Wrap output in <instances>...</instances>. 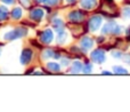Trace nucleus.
<instances>
[{"label": "nucleus", "mask_w": 130, "mask_h": 112, "mask_svg": "<svg viewBox=\"0 0 130 112\" xmlns=\"http://www.w3.org/2000/svg\"><path fill=\"white\" fill-rule=\"evenodd\" d=\"M27 36V29L26 27H15V29L10 30V31L6 32L4 36V39L6 41H14L17 39L24 38Z\"/></svg>", "instance_id": "1"}, {"label": "nucleus", "mask_w": 130, "mask_h": 112, "mask_svg": "<svg viewBox=\"0 0 130 112\" xmlns=\"http://www.w3.org/2000/svg\"><path fill=\"white\" fill-rule=\"evenodd\" d=\"M9 15H10V11L8 10V8L1 5L0 6V22H6L9 18Z\"/></svg>", "instance_id": "15"}, {"label": "nucleus", "mask_w": 130, "mask_h": 112, "mask_svg": "<svg viewBox=\"0 0 130 112\" xmlns=\"http://www.w3.org/2000/svg\"><path fill=\"white\" fill-rule=\"evenodd\" d=\"M61 0H43V4L48 7H55V6H58Z\"/></svg>", "instance_id": "20"}, {"label": "nucleus", "mask_w": 130, "mask_h": 112, "mask_svg": "<svg viewBox=\"0 0 130 112\" xmlns=\"http://www.w3.org/2000/svg\"><path fill=\"white\" fill-rule=\"evenodd\" d=\"M82 72L83 73H91L92 72V64L89 62V61H86V62L83 63Z\"/></svg>", "instance_id": "19"}, {"label": "nucleus", "mask_w": 130, "mask_h": 112, "mask_svg": "<svg viewBox=\"0 0 130 112\" xmlns=\"http://www.w3.org/2000/svg\"><path fill=\"white\" fill-rule=\"evenodd\" d=\"M126 33H127V38H128V40L130 41V27H128V29H127Z\"/></svg>", "instance_id": "27"}, {"label": "nucleus", "mask_w": 130, "mask_h": 112, "mask_svg": "<svg viewBox=\"0 0 130 112\" xmlns=\"http://www.w3.org/2000/svg\"><path fill=\"white\" fill-rule=\"evenodd\" d=\"M1 52H2V48H1V45H0V54H1Z\"/></svg>", "instance_id": "31"}, {"label": "nucleus", "mask_w": 130, "mask_h": 112, "mask_svg": "<svg viewBox=\"0 0 130 112\" xmlns=\"http://www.w3.org/2000/svg\"><path fill=\"white\" fill-rule=\"evenodd\" d=\"M32 58H33V50L31 48H24L22 50V54H21L20 61L22 65H27L31 63Z\"/></svg>", "instance_id": "9"}, {"label": "nucleus", "mask_w": 130, "mask_h": 112, "mask_svg": "<svg viewBox=\"0 0 130 112\" xmlns=\"http://www.w3.org/2000/svg\"><path fill=\"white\" fill-rule=\"evenodd\" d=\"M45 16V10L40 7H34V8H31L29 13V17L30 20H32L33 22H41V20Z\"/></svg>", "instance_id": "8"}, {"label": "nucleus", "mask_w": 130, "mask_h": 112, "mask_svg": "<svg viewBox=\"0 0 130 112\" xmlns=\"http://www.w3.org/2000/svg\"><path fill=\"white\" fill-rule=\"evenodd\" d=\"M95 40L92 38H90L89 36H83L82 38L80 39V43H79V46H80V49L82 53H87L94 47Z\"/></svg>", "instance_id": "7"}, {"label": "nucleus", "mask_w": 130, "mask_h": 112, "mask_svg": "<svg viewBox=\"0 0 130 112\" xmlns=\"http://www.w3.org/2000/svg\"><path fill=\"white\" fill-rule=\"evenodd\" d=\"M65 1H66V4H67V5H73L74 2L76 1V0H65Z\"/></svg>", "instance_id": "28"}, {"label": "nucleus", "mask_w": 130, "mask_h": 112, "mask_svg": "<svg viewBox=\"0 0 130 112\" xmlns=\"http://www.w3.org/2000/svg\"><path fill=\"white\" fill-rule=\"evenodd\" d=\"M1 2H4L5 5H14L16 0H1Z\"/></svg>", "instance_id": "26"}, {"label": "nucleus", "mask_w": 130, "mask_h": 112, "mask_svg": "<svg viewBox=\"0 0 130 112\" xmlns=\"http://www.w3.org/2000/svg\"><path fill=\"white\" fill-rule=\"evenodd\" d=\"M122 16L124 18H129L130 20V7H124L122 9Z\"/></svg>", "instance_id": "21"}, {"label": "nucleus", "mask_w": 130, "mask_h": 112, "mask_svg": "<svg viewBox=\"0 0 130 112\" xmlns=\"http://www.w3.org/2000/svg\"><path fill=\"white\" fill-rule=\"evenodd\" d=\"M36 4H43V0H34Z\"/></svg>", "instance_id": "29"}, {"label": "nucleus", "mask_w": 130, "mask_h": 112, "mask_svg": "<svg viewBox=\"0 0 130 112\" xmlns=\"http://www.w3.org/2000/svg\"><path fill=\"white\" fill-rule=\"evenodd\" d=\"M41 57L43 60H49V58H54V60H59L62 58V55L59 52L55 49H52V48H45L41 53Z\"/></svg>", "instance_id": "10"}, {"label": "nucleus", "mask_w": 130, "mask_h": 112, "mask_svg": "<svg viewBox=\"0 0 130 112\" xmlns=\"http://www.w3.org/2000/svg\"><path fill=\"white\" fill-rule=\"evenodd\" d=\"M69 64H70V57L62 58V65L61 66H67Z\"/></svg>", "instance_id": "24"}, {"label": "nucleus", "mask_w": 130, "mask_h": 112, "mask_svg": "<svg viewBox=\"0 0 130 112\" xmlns=\"http://www.w3.org/2000/svg\"><path fill=\"white\" fill-rule=\"evenodd\" d=\"M122 60H123L124 62L127 63V64H129V65H130V54L123 55V56H122Z\"/></svg>", "instance_id": "25"}, {"label": "nucleus", "mask_w": 130, "mask_h": 112, "mask_svg": "<svg viewBox=\"0 0 130 112\" xmlns=\"http://www.w3.org/2000/svg\"><path fill=\"white\" fill-rule=\"evenodd\" d=\"M112 56L115 58V60H120V58H122L123 54H122L120 50H118V52H112Z\"/></svg>", "instance_id": "23"}, {"label": "nucleus", "mask_w": 130, "mask_h": 112, "mask_svg": "<svg viewBox=\"0 0 130 112\" xmlns=\"http://www.w3.org/2000/svg\"><path fill=\"white\" fill-rule=\"evenodd\" d=\"M128 70L124 69L123 66H120V65H114L113 66V73L115 74H128Z\"/></svg>", "instance_id": "18"}, {"label": "nucleus", "mask_w": 130, "mask_h": 112, "mask_svg": "<svg viewBox=\"0 0 130 112\" xmlns=\"http://www.w3.org/2000/svg\"><path fill=\"white\" fill-rule=\"evenodd\" d=\"M86 13L80 9H75V10H71L67 14V20L72 23V24H80L85 21Z\"/></svg>", "instance_id": "4"}, {"label": "nucleus", "mask_w": 130, "mask_h": 112, "mask_svg": "<svg viewBox=\"0 0 130 112\" xmlns=\"http://www.w3.org/2000/svg\"><path fill=\"white\" fill-rule=\"evenodd\" d=\"M67 37H69V34H67V32H65V30L58 32L56 36V43L58 44V45H64L67 41Z\"/></svg>", "instance_id": "16"}, {"label": "nucleus", "mask_w": 130, "mask_h": 112, "mask_svg": "<svg viewBox=\"0 0 130 112\" xmlns=\"http://www.w3.org/2000/svg\"><path fill=\"white\" fill-rule=\"evenodd\" d=\"M61 64H58V63L56 62H47L46 63V70H47L48 72H50V73H58V72H61Z\"/></svg>", "instance_id": "13"}, {"label": "nucleus", "mask_w": 130, "mask_h": 112, "mask_svg": "<svg viewBox=\"0 0 130 112\" xmlns=\"http://www.w3.org/2000/svg\"><path fill=\"white\" fill-rule=\"evenodd\" d=\"M39 41L43 45H50L54 41V32L52 29H45L39 32Z\"/></svg>", "instance_id": "6"}, {"label": "nucleus", "mask_w": 130, "mask_h": 112, "mask_svg": "<svg viewBox=\"0 0 130 112\" xmlns=\"http://www.w3.org/2000/svg\"><path fill=\"white\" fill-rule=\"evenodd\" d=\"M82 67H83V63L81 61H73L71 64V69H70V72L74 74H78L82 72Z\"/></svg>", "instance_id": "14"}, {"label": "nucleus", "mask_w": 130, "mask_h": 112, "mask_svg": "<svg viewBox=\"0 0 130 112\" xmlns=\"http://www.w3.org/2000/svg\"><path fill=\"white\" fill-rule=\"evenodd\" d=\"M102 74H111V72H108V71H102Z\"/></svg>", "instance_id": "30"}, {"label": "nucleus", "mask_w": 130, "mask_h": 112, "mask_svg": "<svg viewBox=\"0 0 130 112\" xmlns=\"http://www.w3.org/2000/svg\"><path fill=\"white\" fill-rule=\"evenodd\" d=\"M96 6L97 0H80V7L85 10H91V9L96 8Z\"/></svg>", "instance_id": "11"}, {"label": "nucleus", "mask_w": 130, "mask_h": 112, "mask_svg": "<svg viewBox=\"0 0 130 112\" xmlns=\"http://www.w3.org/2000/svg\"><path fill=\"white\" fill-rule=\"evenodd\" d=\"M18 2H20L23 7H25V8H29V7L31 6V0H18Z\"/></svg>", "instance_id": "22"}, {"label": "nucleus", "mask_w": 130, "mask_h": 112, "mask_svg": "<svg viewBox=\"0 0 130 112\" xmlns=\"http://www.w3.org/2000/svg\"><path fill=\"white\" fill-rule=\"evenodd\" d=\"M122 29H123V27L120 26L115 21H110V22H107L103 27H102V33L119 36V34L122 33Z\"/></svg>", "instance_id": "2"}, {"label": "nucleus", "mask_w": 130, "mask_h": 112, "mask_svg": "<svg viewBox=\"0 0 130 112\" xmlns=\"http://www.w3.org/2000/svg\"><path fill=\"white\" fill-rule=\"evenodd\" d=\"M52 24H53L54 30L56 31V33L65 30V22L62 18H54V20L52 21Z\"/></svg>", "instance_id": "12"}, {"label": "nucleus", "mask_w": 130, "mask_h": 112, "mask_svg": "<svg viewBox=\"0 0 130 112\" xmlns=\"http://www.w3.org/2000/svg\"><path fill=\"white\" fill-rule=\"evenodd\" d=\"M90 61H91L92 63H96V64H103L106 61L105 50L102 49V48L94 49L90 53Z\"/></svg>", "instance_id": "5"}, {"label": "nucleus", "mask_w": 130, "mask_h": 112, "mask_svg": "<svg viewBox=\"0 0 130 112\" xmlns=\"http://www.w3.org/2000/svg\"><path fill=\"white\" fill-rule=\"evenodd\" d=\"M23 15V10L21 7H14L10 10V17L13 20H20Z\"/></svg>", "instance_id": "17"}, {"label": "nucleus", "mask_w": 130, "mask_h": 112, "mask_svg": "<svg viewBox=\"0 0 130 112\" xmlns=\"http://www.w3.org/2000/svg\"><path fill=\"white\" fill-rule=\"evenodd\" d=\"M102 24H103V17H102L101 15H98V14H95V15H92L91 17L88 20L87 27L90 32L94 33V32L98 31V30L101 29Z\"/></svg>", "instance_id": "3"}]
</instances>
